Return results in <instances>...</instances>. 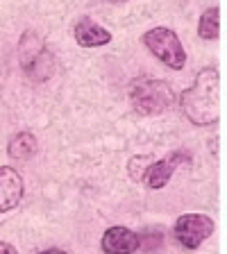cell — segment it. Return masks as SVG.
Masks as SVG:
<instances>
[{"instance_id": "30bf717a", "label": "cell", "mask_w": 227, "mask_h": 254, "mask_svg": "<svg viewBox=\"0 0 227 254\" xmlns=\"http://www.w3.org/2000/svg\"><path fill=\"white\" fill-rule=\"evenodd\" d=\"M39 150V141L32 132H18L7 145V154L16 161H30Z\"/></svg>"}, {"instance_id": "8fae6325", "label": "cell", "mask_w": 227, "mask_h": 254, "mask_svg": "<svg viewBox=\"0 0 227 254\" xmlns=\"http://www.w3.org/2000/svg\"><path fill=\"white\" fill-rule=\"evenodd\" d=\"M198 34L202 39H218L221 34V11L218 7H209L202 11L200 23H198Z\"/></svg>"}, {"instance_id": "8992f818", "label": "cell", "mask_w": 227, "mask_h": 254, "mask_svg": "<svg viewBox=\"0 0 227 254\" xmlns=\"http://www.w3.org/2000/svg\"><path fill=\"white\" fill-rule=\"evenodd\" d=\"M184 161H189V154L182 152V150H175V152H170L168 157L159 159V161H152V164L146 168L141 182L146 186H150V189H164V186L170 182V177H173L175 168L180 164H184Z\"/></svg>"}, {"instance_id": "5b68a950", "label": "cell", "mask_w": 227, "mask_h": 254, "mask_svg": "<svg viewBox=\"0 0 227 254\" xmlns=\"http://www.w3.org/2000/svg\"><path fill=\"white\" fill-rule=\"evenodd\" d=\"M173 232L182 248L198 250L214 234V220L205 213H182L175 220Z\"/></svg>"}, {"instance_id": "7c38bea8", "label": "cell", "mask_w": 227, "mask_h": 254, "mask_svg": "<svg viewBox=\"0 0 227 254\" xmlns=\"http://www.w3.org/2000/svg\"><path fill=\"white\" fill-rule=\"evenodd\" d=\"M152 161L154 159L150 157V154H137V157H132L130 161H127V173H130V177H132L134 182H141L146 168H148Z\"/></svg>"}, {"instance_id": "277c9868", "label": "cell", "mask_w": 227, "mask_h": 254, "mask_svg": "<svg viewBox=\"0 0 227 254\" xmlns=\"http://www.w3.org/2000/svg\"><path fill=\"white\" fill-rule=\"evenodd\" d=\"M143 46L148 48L161 64H166L168 68H175V70L184 68L186 50L182 48V41L177 39V34L173 30H168V27H152V30H148L143 34Z\"/></svg>"}, {"instance_id": "52a82bcc", "label": "cell", "mask_w": 227, "mask_h": 254, "mask_svg": "<svg viewBox=\"0 0 227 254\" xmlns=\"http://www.w3.org/2000/svg\"><path fill=\"white\" fill-rule=\"evenodd\" d=\"M25 186L18 170L11 166H0V213L11 211L23 200Z\"/></svg>"}, {"instance_id": "3957f363", "label": "cell", "mask_w": 227, "mask_h": 254, "mask_svg": "<svg viewBox=\"0 0 227 254\" xmlns=\"http://www.w3.org/2000/svg\"><path fill=\"white\" fill-rule=\"evenodd\" d=\"M18 59L21 68L34 82H43L55 73V57L46 48L41 37H37L32 30H27L18 41Z\"/></svg>"}, {"instance_id": "7a4b0ae2", "label": "cell", "mask_w": 227, "mask_h": 254, "mask_svg": "<svg viewBox=\"0 0 227 254\" xmlns=\"http://www.w3.org/2000/svg\"><path fill=\"white\" fill-rule=\"evenodd\" d=\"M130 102L139 116H157L175 102V91L164 79H137L130 91Z\"/></svg>"}, {"instance_id": "4fadbf2b", "label": "cell", "mask_w": 227, "mask_h": 254, "mask_svg": "<svg viewBox=\"0 0 227 254\" xmlns=\"http://www.w3.org/2000/svg\"><path fill=\"white\" fill-rule=\"evenodd\" d=\"M0 254H18L16 248L11 243H5V241H0Z\"/></svg>"}, {"instance_id": "9a60e30c", "label": "cell", "mask_w": 227, "mask_h": 254, "mask_svg": "<svg viewBox=\"0 0 227 254\" xmlns=\"http://www.w3.org/2000/svg\"><path fill=\"white\" fill-rule=\"evenodd\" d=\"M109 2H125V0H109Z\"/></svg>"}, {"instance_id": "9c48e42d", "label": "cell", "mask_w": 227, "mask_h": 254, "mask_svg": "<svg viewBox=\"0 0 227 254\" xmlns=\"http://www.w3.org/2000/svg\"><path fill=\"white\" fill-rule=\"evenodd\" d=\"M75 41L82 48H98V46H107L111 41V32L107 27L98 25L89 18V16H82L77 23H75Z\"/></svg>"}, {"instance_id": "6da1fadb", "label": "cell", "mask_w": 227, "mask_h": 254, "mask_svg": "<svg viewBox=\"0 0 227 254\" xmlns=\"http://www.w3.org/2000/svg\"><path fill=\"white\" fill-rule=\"evenodd\" d=\"M182 114L193 125H214L221 118V73L216 66H207L196 75L193 84L180 98Z\"/></svg>"}, {"instance_id": "ba28073f", "label": "cell", "mask_w": 227, "mask_h": 254, "mask_svg": "<svg viewBox=\"0 0 227 254\" xmlns=\"http://www.w3.org/2000/svg\"><path fill=\"white\" fill-rule=\"evenodd\" d=\"M100 245L105 254H134L139 250V245H141V238L132 229L116 225V227H109L102 234Z\"/></svg>"}, {"instance_id": "5bb4252c", "label": "cell", "mask_w": 227, "mask_h": 254, "mask_svg": "<svg viewBox=\"0 0 227 254\" xmlns=\"http://www.w3.org/2000/svg\"><path fill=\"white\" fill-rule=\"evenodd\" d=\"M39 254H66V252L59 248H50V250H43V252H39Z\"/></svg>"}]
</instances>
